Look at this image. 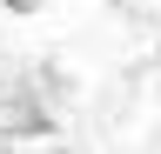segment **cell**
I'll use <instances>...</instances> for the list:
<instances>
[{"instance_id":"obj_1","label":"cell","mask_w":161,"mask_h":154,"mask_svg":"<svg viewBox=\"0 0 161 154\" xmlns=\"http://www.w3.org/2000/svg\"><path fill=\"white\" fill-rule=\"evenodd\" d=\"M7 13H40V0H0Z\"/></svg>"}]
</instances>
